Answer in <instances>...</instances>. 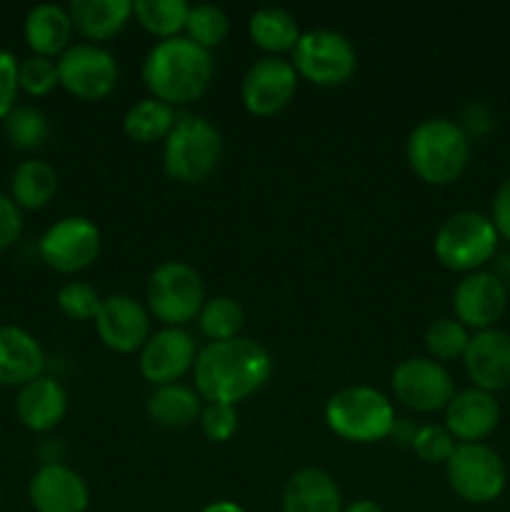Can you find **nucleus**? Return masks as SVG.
Here are the masks:
<instances>
[{
	"instance_id": "f257e3e1",
	"label": "nucleus",
	"mask_w": 510,
	"mask_h": 512,
	"mask_svg": "<svg viewBox=\"0 0 510 512\" xmlns=\"http://www.w3.org/2000/svg\"><path fill=\"white\" fill-rule=\"evenodd\" d=\"M273 375V358L255 338L208 343L193 365L195 390L203 403L238 405L258 393Z\"/></svg>"
},
{
	"instance_id": "f03ea898",
	"label": "nucleus",
	"mask_w": 510,
	"mask_h": 512,
	"mask_svg": "<svg viewBox=\"0 0 510 512\" xmlns=\"http://www.w3.org/2000/svg\"><path fill=\"white\" fill-rule=\"evenodd\" d=\"M143 80L150 98L170 108L195 103L213 80L210 50L200 48L185 35L158 40L145 55Z\"/></svg>"
},
{
	"instance_id": "7ed1b4c3",
	"label": "nucleus",
	"mask_w": 510,
	"mask_h": 512,
	"mask_svg": "<svg viewBox=\"0 0 510 512\" xmlns=\"http://www.w3.org/2000/svg\"><path fill=\"white\" fill-rule=\"evenodd\" d=\"M405 158L423 183L450 185L468 168L470 138L455 120L428 118L410 130Z\"/></svg>"
},
{
	"instance_id": "20e7f679",
	"label": "nucleus",
	"mask_w": 510,
	"mask_h": 512,
	"mask_svg": "<svg viewBox=\"0 0 510 512\" xmlns=\"http://www.w3.org/2000/svg\"><path fill=\"white\" fill-rule=\"evenodd\" d=\"M223 160V135L210 120L183 113L163 145V170L170 180L200 185Z\"/></svg>"
},
{
	"instance_id": "39448f33",
	"label": "nucleus",
	"mask_w": 510,
	"mask_h": 512,
	"mask_svg": "<svg viewBox=\"0 0 510 512\" xmlns=\"http://www.w3.org/2000/svg\"><path fill=\"white\" fill-rule=\"evenodd\" d=\"M395 408L380 390L370 385H350L330 395L325 405V423L348 443H378L390 438L395 428Z\"/></svg>"
},
{
	"instance_id": "423d86ee",
	"label": "nucleus",
	"mask_w": 510,
	"mask_h": 512,
	"mask_svg": "<svg viewBox=\"0 0 510 512\" xmlns=\"http://www.w3.org/2000/svg\"><path fill=\"white\" fill-rule=\"evenodd\" d=\"M498 230L493 220L475 210L448 215L435 233L433 250L440 265L453 273H475L498 250Z\"/></svg>"
},
{
	"instance_id": "0eeeda50",
	"label": "nucleus",
	"mask_w": 510,
	"mask_h": 512,
	"mask_svg": "<svg viewBox=\"0 0 510 512\" xmlns=\"http://www.w3.org/2000/svg\"><path fill=\"white\" fill-rule=\"evenodd\" d=\"M148 313L165 328H183L198 320L205 305V285L198 270L180 260H168L150 273Z\"/></svg>"
},
{
	"instance_id": "6e6552de",
	"label": "nucleus",
	"mask_w": 510,
	"mask_h": 512,
	"mask_svg": "<svg viewBox=\"0 0 510 512\" xmlns=\"http://www.w3.org/2000/svg\"><path fill=\"white\" fill-rule=\"evenodd\" d=\"M450 490L470 505H488L503 495L508 470L503 458L485 443H458L445 463Z\"/></svg>"
},
{
	"instance_id": "1a4fd4ad",
	"label": "nucleus",
	"mask_w": 510,
	"mask_h": 512,
	"mask_svg": "<svg viewBox=\"0 0 510 512\" xmlns=\"http://www.w3.org/2000/svg\"><path fill=\"white\" fill-rule=\"evenodd\" d=\"M293 68L298 78L320 88H335L350 80L358 68V53L343 33L318 28L300 35L293 50Z\"/></svg>"
},
{
	"instance_id": "9d476101",
	"label": "nucleus",
	"mask_w": 510,
	"mask_h": 512,
	"mask_svg": "<svg viewBox=\"0 0 510 512\" xmlns=\"http://www.w3.org/2000/svg\"><path fill=\"white\" fill-rule=\"evenodd\" d=\"M100 248H103V235H100L98 225L83 215L60 218L40 235L38 243L40 260L50 270L63 275L90 268L98 260Z\"/></svg>"
},
{
	"instance_id": "9b49d317",
	"label": "nucleus",
	"mask_w": 510,
	"mask_h": 512,
	"mask_svg": "<svg viewBox=\"0 0 510 512\" xmlns=\"http://www.w3.org/2000/svg\"><path fill=\"white\" fill-rule=\"evenodd\" d=\"M393 393L405 408L415 413H435L445 410L455 395V380L443 363L428 358V355H415L405 358L395 365Z\"/></svg>"
},
{
	"instance_id": "f8f14e48",
	"label": "nucleus",
	"mask_w": 510,
	"mask_h": 512,
	"mask_svg": "<svg viewBox=\"0 0 510 512\" xmlns=\"http://www.w3.org/2000/svg\"><path fill=\"white\" fill-rule=\"evenodd\" d=\"M113 53L95 43H75L58 58L60 85L80 100H100L118 85Z\"/></svg>"
},
{
	"instance_id": "ddd939ff",
	"label": "nucleus",
	"mask_w": 510,
	"mask_h": 512,
	"mask_svg": "<svg viewBox=\"0 0 510 512\" xmlns=\"http://www.w3.org/2000/svg\"><path fill=\"white\" fill-rule=\"evenodd\" d=\"M298 80L290 60H283L280 55H263L250 65L240 85L245 110L258 118L278 115L298 93Z\"/></svg>"
},
{
	"instance_id": "4468645a",
	"label": "nucleus",
	"mask_w": 510,
	"mask_h": 512,
	"mask_svg": "<svg viewBox=\"0 0 510 512\" xmlns=\"http://www.w3.org/2000/svg\"><path fill=\"white\" fill-rule=\"evenodd\" d=\"M508 308V288L495 273L475 270L468 273L453 290L455 320L465 328L490 330L495 328Z\"/></svg>"
},
{
	"instance_id": "2eb2a0df",
	"label": "nucleus",
	"mask_w": 510,
	"mask_h": 512,
	"mask_svg": "<svg viewBox=\"0 0 510 512\" xmlns=\"http://www.w3.org/2000/svg\"><path fill=\"white\" fill-rule=\"evenodd\" d=\"M195 340L183 328H163L148 338V343L140 350V375L148 380L153 388L160 385L178 383L188 370H193Z\"/></svg>"
},
{
	"instance_id": "dca6fc26",
	"label": "nucleus",
	"mask_w": 510,
	"mask_h": 512,
	"mask_svg": "<svg viewBox=\"0 0 510 512\" xmlns=\"http://www.w3.org/2000/svg\"><path fill=\"white\" fill-rule=\"evenodd\" d=\"M93 323L105 348L123 355L143 350V345L153 335L150 333L148 308H143L138 300L123 293L103 298L100 313Z\"/></svg>"
},
{
	"instance_id": "f3484780",
	"label": "nucleus",
	"mask_w": 510,
	"mask_h": 512,
	"mask_svg": "<svg viewBox=\"0 0 510 512\" xmlns=\"http://www.w3.org/2000/svg\"><path fill=\"white\" fill-rule=\"evenodd\" d=\"M465 373L473 380V388L485 393H500L510 388V335L505 330L490 328L470 335L468 350L463 355Z\"/></svg>"
},
{
	"instance_id": "a211bd4d",
	"label": "nucleus",
	"mask_w": 510,
	"mask_h": 512,
	"mask_svg": "<svg viewBox=\"0 0 510 512\" xmlns=\"http://www.w3.org/2000/svg\"><path fill=\"white\" fill-rule=\"evenodd\" d=\"M28 498L35 512H85L90 505V490L83 475L73 468L45 463L30 478Z\"/></svg>"
},
{
	"instance_id": "6ab92c4d",
	"label": "nucleus",
	"mask_w": 510,
	"mask_h": 512,
	"mask_svg": "<svg viewBox=\"0 0 510 512\" xmlns=\"http://www.w3.org/2000/svg\"><path fill=\"white\" fill-rule=\"evenodd\" d=\"M500 423V405L493 393L468 388L453 395L445 408V428L460 443H483Z\"/></svg>"
},
{
	"instance_id": "aec40b11",
	"label": "nucleus",
	"mask_w": 510,
	"mask_h": 512,
	"mask_svg": "<svg viewBox=\"0 0 510 512\" xmlns=\"http://www.w3.org/2000/svg\"><path fill=\"white\" fill-rule=\"evenodd\" d=\"M68 413V393L55 378H35L23 385L15 398V415L33 433H48L58 428Z\"/></svg>"
},
{
	"instance_id": "412c9836",
	"label": "nucleus",
	"mask_w": 510,
	"mask_h": 512,
	"mask_svg": "<svg viewBox=\"0 0 510 512\" xmlns=\"http://www.w3.org/2000/svg\"><path fill=\"white\" fill-rule=\"evenodd\" d=\"M45 370V353L38 340L23 328L0 325V385L23 388L40 378Z\"/></svg>"
},
{
	"instance_id": "4be33fe9",
	"label": "nucleus",
	"mask_w": 510,
	"mask_h": 512,
	"mask_svg": "<svg viewBox=\"0 0 510 512\" xmlns=\"http://www.w3.org/2000/svg\"><path fill=\"white\" fill-rule=\"evenodd\" d=\"M343 495L330 473L300 468L283 488V512H343Z\"/></svg>"
},
{
	"instance_id": "5701e85b",
	"label": "nucleus",
	"mask_w": 510,
	"mask_h": 512,
	"mask_svg": "<svg viewBox=\"0 0 510 512\" xmlns=\"http://www.w3.org/2000/svg\"><path fill=\"white\" fill-rule=\"evenodd\" d=\"M23 33L33 55H45V58L58 55L60 58L70 48V38L75 30L70 23L68 8L55 3H40L25 15Z\"/></svg>"
},
{
	"instance_id": "b1692460",
	"label": "nucleus",
	"mask_w": 510,
	"mask_h": 512,
	"mask_svg": "<svg viewBox=\"0 0 510 512\" xmlns=\"http://www.w3.org/2000/svg\"><path fill=\"white\" fill-rule=\"evenodd\" d=\"M70 23L78 35L98 45V40H108L118 35L133 18L130 0H73L68 5Z\"/></svg>"
},
{
	"instance_id": "393cba45",
	"label": "nucleus",
	"mask_w": 510,
	"mask_h": 512,
	"mask_svg": "<svg viewBox=\"0 0 510 512\" xmlns=\"http://www.w3.org/2000/svg\"><path fill=\"white\" fill-rule=\"evenodd\" d=\"M203 405L205 403L198 395V390L188 388L183 383H170L160 385V388L150 393L145 410H148V418L155 425H160V428L183 430L198 423Z\"/></svg>"
},
{
	"instance_id": "a878e982",
	"label": "nucleus",
	"mask_w": 510,
	"mask_h": 512,
	"mask_svg": "<svg viewBox=\"0 0 510 512\" xmlns=\"http://www.w3.org/2000/svg\"><path fill=\"white\" fill-rule=\"evenodd\" d=\"M248 33L253 43L268 55H280L285 50H295L300 40V25L293 13L285 8H260L250 15Z\"/></svg>"
},
{
	"instance_id": "bb28decb",
	"label": "nucleus",
	"mask_w": 510,
	"mask_h": 512,
	"mask_svg": "<svg viewBox=\"0 0 510 512\" xmlns=\"http://www.w3.org/2000/svg\"><path fill=\"white\" fill-rule=\"evenodd\" d=\"M58 193V173L45 160H23L10 178V198L18 208L40 210Z\"/></svg>"
},
{
	"instance_id": "cd10ccee",
	"label": "nucleus",
	"mask_w": 510,
	"mask_h": 512,
	"mask_svg": "<svg viewBox=\"0 0 510 512\" xmlns=\"http://www.w3.org/2000/svg\"><path fill=\"white\" fill-rule=\"evenodd\" d=\"M175 120H178L175 108L155 98H143L128 108L123 118V130L130 140L140 145L158 143V140L165 143L170 130L175 128Z\"/></svg>"
},
{
	"instance_id": "c85d7f7f",
	"label": "nucleus",
	"mask_w": 510,
	"mask_h": 512,
	"mask_svg": "<svg viewBox=\"0 0 510 512\" xmlns=\"http://www.w3.org/2000/svg\"><path fill=\"white\" fill-rule=\"evenodd\" d=\"M190 5L185 0H135L133 15L143 30L160 40L178 38L188 23Z\"/></svg>"
},
{
	"instance_id": "c756f323",
	"label": "nucleus",
	"mask_w": 510,
	"mask_h": 512,
	"mask_svg": "<svg viewBox=\"0 0 510 512\" xmlns=\"http://www.w3.org/2000/svg\"><path fill=\"white\" fill-rule=\"evenodd\" d=\"M200 333L210 340V343H223V340L240 338V330L245 325V310L230 295H215V298L205 300L203 310L198 315Z\"/></svg>"
},
{
	"instance_id": "7c9ffc66",
	"label": "nucleus",
	"mask_w": 510,
	"mask_h": 512,
	"mask_svg": "<svg viewBox=\"0 0 510 512\" xmlns=\"http://www.w3.org/2000/svg\"><path fill=\"white\" fill-rule=\"evenodd\" d=\"M3 133L10 145L18 150H38L48 140L50 123L48 115L33 105H15L3 120Z\"/></svg>"
},
{
	"instance_id": "2f4dec72",
	"label": "nucleus",
	"mask_w": 510,
	"mask_h": 512,
	"mask_svg": "<svg viewBox=\"0 0 510 512\" xmlns=\"http://www.w3.org/2000/svg\"><path fill=\"white\" fill-rule=\"evenodd\" d=\"M470 335L463 323L455 318H438L428 325L425 330V350L428 358L438 360V363H450V360L463 358L468 350Z\"/></svg>"
},
{
	"instance_id": "473e14b6",
	"label": "nucleus",
	"mask_w": 510,
	"mask_h": 512,
	"mask_svg": "<svg viewBox=\"0 0 510 512\" xmlns=\"http://www.w3.org/2000/svg\"><path fill=\"white\" fill-rule=\"evenodd\" d=\"M185 33H188L185 38H190L200 48H218L230 33L228 13L213 3L193 5L188 13V23H185Z\"/></svg>"
},
{
	"instance_id": "72a5a7b5",
	"label": "nucleus",
	"mask_w": 510,
	"mask_h": 512,
	"mask_svg": "<svg viewBox=\"0 0 510 512\" xmlns=\"http://www.w3.org/2000/svg\"><path fill=\"white\" fill-rule=\"evenodd\" d=\"M58 308L65 318L75 320V323H88V320H95L100 313V305H103V298H100L98 290L93 288L85 280H70L63 288L58 290Z\"/></svg>"
},
{
	"instance_id": "f704fd0d",
	"label": "nucleus",
	"mask_w": 510,
	"mask_h": 512,
	"mask_svg": "<svg viewBox=\"0 0 510 512\" xmlns=\"http://www.w3.org/2000/svg\"><path fill=\"white\" fill-rule=\"evenodd\" d=\"M413 453L428 465H445L458 448V440L448 433L445 425H420L410 443Z\"/></svg>"
},
{
	"instance_id": "c9c22d12",
	"label": "nucleus",
	"mask_w": 510,
	"mask_h": 512,
	"mask_svg": "<svg viewBox=\"0 0 510 512\" xmlns=\"http://www.w3.org/2000/svg\"><path fill=\"white\" fill-rule=\"evenodd\" d=\"M18 85L30 95H48L55 85H60L58 60L45 58V55H28L18 63Z\"/></svg>"
},
{
	"instance_id": "e433bc0d",
	"label": "nucleus",
	"mask_w": 510,
	"mask_h": 512,
	"mask_svg": "<svg viewBox=\"0 0 510 512\" xmlns=\"http://www.w3.org/2000/svg\"><path fill=\"white\" fill-rule=\"evenodd\" d=\"M198 423L210 443H228L238 433V410L235 405L205 403Z\"/></svg>"
},
{
	"instance_id": "4c0bfd02",
	"label": "nucleus",
	"mask_w": 510,
	"mask_h": 512,
	"mask_svg": "<svg viewBox=\"0 0 510 512\" xmlns=\"http://www.w3.org/2000/svg\"><path fill=\"white\" fill-rule=\"evenodd\" d=\"M18 90V60L13 53L0 48V125H3L5 115L15 108Z\"/></svg>"
},
{
	"instance_id": "58836bf2",
	"label": "nucleus",
	"mask_w": 510,
	"mask_h": 512,
	"mask_svg": "<svg viewBox=\"0 0 510 512\" xmlns=\"http://www.w3.org/2000/svg\"><path fill=\"white\" fill-rule=\"evenodd\" d=\"M23 233V215L10 195L0 193V250L10 248Z\"/></svg>"
},
{
	"instance_id": "ea45409f",
	"label": "nucleus",
	"mask_w": 510,
	"mask_h": 512,
	"mask_svg": "<svg viewBox=\"0 0 510 512\" xmlns=\"http://www.w3.org/2000/svg\"><path fill=\"white\" fill-rule=\"evenodd\" d=\"M490 220H493V225H495V230H498L500 238H505L510 243V178L505 180V183L498 188V193L493 195Z\"/></svg>"
},
{
	"instance_id": "a19ab883",
	"label": "nucleus",
	"mask_w": 510,
	"mask_h": 512,
	"mask_svg": "<svg viewBox=\"0 0 510 512\" xmlns=\"http://www.w3.org/2000/svg\"><path fill=\"white\" fill-rule=\"evenodd\" d=\"M463 120L465 123L460 125V128H463V133L468 135H483V133H488L490 128H493V115H490V110L485 108V105H470L468 110H465V115H463Z\"/></svg>"
},
{
	"instance_id": "79ce46f5",
	"label": "nucleus",
	"mask_w": 510,
	"mask_h": 512,
	"mask_svg": "<svg viewBox=\"0 0 510 512\" xmlns=\"http://www.w3.org/2000/svg\"><path fill=\"white\" fill-rule=\"evenodd\" d=\"M343 512H385V510L380 508V505L375 503V500L363 498V500H355V503L345 505Z\"/></svg>"
},
{
	"instance_id": "37998d69",
	"label": "nucleus",
	"mask_w": 510,
	"mask_h": 512,
	"mask_svg": "<svg viewBox=\"0 0 510 512\" xmlns=\"http://www.w3.org/2000/svg\"><path fill=\"white\" fill-rule=\"evenodd\" d=\"M200 512H248L243 508V505L233 503V500H218V503H210L205 505Z\"/></svg>"
}]
</instances>
